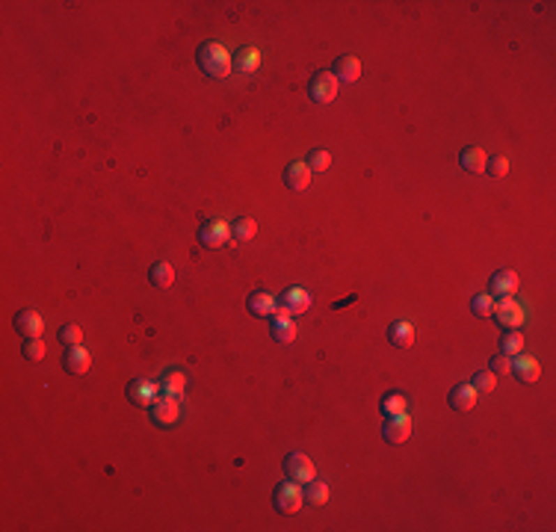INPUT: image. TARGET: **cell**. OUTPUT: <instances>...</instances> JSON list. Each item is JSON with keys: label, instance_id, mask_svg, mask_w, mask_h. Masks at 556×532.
<instances>
[{"label": "cell", "instance_id": "1", "mask_svg": "<svg viewBox=\"0 0 556 532\" xmlns=\"http://www.w3.org/2000/svg\"><path fill=\"white\" fill-rule=\"evenodd\" d=\"M199 68L207 77H225L231 71V56L219 42H204L199 47Z\"/></svg>", "mask_w": 556, "mask_h": 532}, {"label": "cell", "instance_id": "2", "mask_svg": "<svg viewBox=\"0 0 556 532\" xmlns=\"http://www.w3.org/2000/svg\"><path fill=\"white\" fill-rule=\"evenodd\" d=\"M308 95H311L314 104H331L338 95V77L331 71H317L308 80Z\"/></svg>", "mask_w": 556, "mask_h": 532}, {"label": "cell", "instance_id": "3", "mask_svg": "<svg viewBox=\"0 0 556 532\" xmlns=\"http://www.w3.org/2000/svg\"><path fill=\"white\" fill-rule=\"evenodd\" d=\"M278 311L276 314H284V317H299L305 314L308 307H311V293L305 287H287L281 296H278Z\"/></svg>", "mask_w": 556, "mask_h": 532}, {"label": "cell", "instance_id": "4", "mask_svg": "<svg viewBox=\"0 0 556 532\" xmlns=\"http://www.w3.org/2000/svg\"><path fill=\"white\" fill-rule=\"evenodd\" d=\"M284 476H287L290 482H296V485H305V482L314 479V464L308 455L302 453H290L287 459H284Z\"/></svg>", "mask_w": 556, "mask_h": 532}, {"label": "cell", "instance_id": "5", "mask_svg": "<svg viewBox=\"0 0 556 532\" xmlns=\"http://www.w3.org/2000/svg\"><path fill=\"white\" fill-rule=\"evenodd\" d=\"M503 328H521L527 323V314L524 307L518 305L515 299H503L500 305H494V314H491Z\"/></svg>", "mask_w": 556, "mask_h": 532}, {"label": "cell", "instance_id": "6", "mask_svg": "<svg viewBox=\"0 0 556 532\" xmlns=\"http://www.w3.org/2000/svg\"><path fill=\"white\" fill-rule=\"evenodd\" d=\"M276 509L284 512V515H293L302 509V491L296 488V482H281L276 488Z\"/></svg>", "mask_w": 556, "mask_h": 532}, {"label": "cell", "instance_id": "7", "mask_svg": "<svg viewBox=\"0 0 556 532\" xmlns=\"http://www.w3.org/2000/svg\"><path fill=\"white\" fill-rule=\"evenodd\" d=\"M151 408V420L157 426H169V423H175L178 420V414H181V408H178V397H160L157 393V400L148 405Z\"/></svg>", "mask_w": 556, "mask_h": 532}, {"label": "cell", "instance_id": "8", "mask_svg": "<svg viewBox=\"0 0 556 532\" xmlns=\"http://www.w3.org/2000/svg\"><path fill=\"white\" fill-rule=\"evenodd\" d=\"M521 287V281H518V275L512 269H497L491 275V281H488V296H503V299H512L515 296V290Z\"/></svg>", "mask_w": 556, "mask_h": 532}, {"label": "cell", "instance_id": "9", "mask_svg": "<svg viewBox=\"0 0 556 532\" xmlns=\"http://www.w3.org/2000/svg\"><path fill=\"white\" fill-rule=\"evenodd\" d=\"M231 231L225 222H207V225L199 228V243L204 245V249H222V245L228 243Z\"/></svg>", "mask_w": 556, "mask_h": 532}, {"label": "cell", "instance_id": "10", "mask_svg": "<svg viewBox=\"0 0 556 532\" xmlns=\"http://www.w3.org/2000/svg\"><path fill=\"white\" fill-rule=\"evenodd\" d=\"M409 435H412V420H409V414L388 417L385 429H382V438H385L388 443H403V441H409Z\"/></svg>", "mask_w": 556, "mask_h": 532}, {"label": "cell", "instance_id": "11", "mask_svg": "<svg viewBox=\"0 0 556 532\" xmlns=\"http://www.w3.org/2000/svg\"><path fill=\"white\" fill-rule=\"evenodd\" d=\"M509 373H515L518 381H524V385H529V381H536L541 376V364L536 361V358L529 355H515L512 358V370Z\"/></svg>", "mask_w": 556, "mask_h": 532}, {"label": "cell", "instance_id": "12", "mask_svg": "<svg viewBox=\"0 0 556 532\" xmlns=\"http://www.w3.org/2000/svg\"><path fill=\"white\" fill-rule=\"evenodd\" d=\"M63 367H66V373L83 376L86 370L92 367V358H89V352H86L83 346H68L66 355H63Z\"/></svg>", "mask_w": 556, "mask_h": 532}, {"label": "cell", "instance_id": "13", "mask_svg": "<svg viewBox=\"0 0 556 532\" xmlns=\"http://www.w3.org/2000/svg\"><path fill=\"white\" fill-rule=\"evenodd\" d=\"M284 183H287V190H293V192H302L311 187V169H308V163H290L284 169Z\"/></svg>", "mask_w": 556, "mask_h": 532}, {"label": "cell", "instance_id": "14", "mask_svg": "<svg viewBox=\"0 0 556 532\" xmlns=\"http://www.w3.org/2000/svg\"><path fill=\"white\" fill-rule=\"evenodd\" d=\"M128 400L137 405H151L157 400V385L154 381H145V379H133L128 385Z\"/></svg>", "mask_w": 556, "mask_h": 532}, {"label": "cell", "instance_id": "15", "mask_svg": "<svg viewBox=\"0 0 556 532\" xmlns=\"http://www.w3.org/2000/svg\"><path fill=\"white\" fill-rule=\"evenodd\" d=\"M257 66H261V51H257V47H240V51L231 56V68L240 74H252V71H257Z\"/></svg>", "mask_w": 556, "mask_h": 532}, {"label": "cell", "instance_id": "16", "mask_svg": "<svg viewBox=\"0 0 556 532\" xmlns=\"http://www.w3.org/2000/svg\"><path fill=\"white\" fill-rule=\"evenodd\" d=\"M447 402H450V408H456V411H471V408L476 405V390H474V385H456L453 390H450V397H447Z\"/></svg>", "mask_w": 556, "mask_h": 532}, {"label": "cell", "instance_id": "17", "mask_svg": "<svg viewBox=\"0 0 556 532\" xmlns=\"http://www.w3.org/2000/svg\"><path fill=\"white\" fill-rule=\"evenodd\" d=\"M42 328H45V323L36 311H21L15 317V331L21 334V337H39Z\"/></svg>", "mask_w": 556, "mask_h": 532}, {"label": "cell", "instance_id": "18", "mask_svg": "<svg viewBox=\"0 0 556 532\" xmlns=\"http://www.w3.org/2000/svg\"><path fill=\"white\" fill-rule=\"evenodd\" d=\"M459 163H462V169L465 172H471V175H479V172H486V163H488V157H486V151L483 148H465V151L459 154Z\"/></svg>", "mask_w": 556, "mask_h": 532}, {"label": "cell", "instance_id": "19", "mask_svg": "<svg viewBox=\"0 0 556 532\" xmlns=\"http://www.w3.org/2000/svg\"><path fill=\"white\" fill-rule=\"evenodd\" d=\"M183 388H187V379H183V373H178V370H169V373L160 379L157 393H160V397H181Z\"/></svg>", "mask_w": 556, "mask_h": 532}, {"label": "cell", "instance_id": "20", "mask_svg": "<svg viewBox=\"0 0 556 532\" xmlns=\"http://www.w3.org/2000/svg\"><path fill=\"white\" fill-rule=\"evenodd\" d=\"M388 340L397 346V349H409V346L414 343V328H412V323H405V319H397V323L388 328Z\"/></svg>", "mask_w": 556, "mask_h": 532}, {"label": "cell", "instance_id": "21", "mask_svg": "<svg viewBox=\"0 0 556 532\" xmlns=\"http://www.w3.org/2000/svg\"><path fill=\"white\" fill-rule=\"evenodd\" d=\"M249 311H252L255 317L273 319L276 311H278V305H276V299H273L269 293H252V296H249Z\"/></svg>", "mask_w": 556, "mask_h": 532}, {"label": "cell", "instance_id": "22", "mask_svg": "<svg viewBox=\"0 0 556 532\" xmlns=\"http://www.w3.org/2000/svg\"><path fill=\"white\" fill-rule=\"evenodd\" d=\"M148 281H151L157 290H169L172 281H175V269H172V264H166V261H157L151 266V272H148Z\"/></svg>", "mask_w": 556, "mask_h": 532}, {"label": "cell", "instance_id": "23", "mask_svg": "<svg viewBox=\"0 0 556 532\" xmlns=\"http://www.w3.org/2000/svg\"><path fill=\"white\" fill-rule=\"evenodd\" d=\"M335 74L338 80H347V83H355L358 77H361V63H358L355 56H340L338 63H335Z\"/></svg>", "mask_w": 556, "mask_h": 532}, {"label": "cell", "instance_id": "24", "mask_svg": "<svg viewBox=\"0 0 556 532\" xmlns=\"http://www.w3.org/2000/svg\"><path fill=\"white\" fill-rule=\"evenodd\" d=\"M269 331H273V337H276L278 343H290V340L296 337V323H293L290 317L276 314V317H273V328H269Z\"/></svg>", "mask_w": 556, "mask_h": 532}, {"label": "cell", "instance_id": "25", "mask_svg": "<svg viewBox=\"0 0 556 532\" xmlns=\"http://www.w3.org/2000/svg\"><path fill=\"white\" fill-rule=\"evenodd\" d=\"M521 352H524V334L518 331V328H509L500 337V355L515 358V355H521Z\"/></svg>", "mask_w": 556, "mask_h": 532}, {"label": "cell", "instance_id": "26", "mask_svg": "<svg viewBox=\"0 0 556 532\" xmlns=\"http://www.w3.org/2000/svg\"><path fill=\"white\" fill-rule=\"evenodd\" d=\"M231 237L237 240V243H246V240H252L255 234H257V225H255V219H249V216H240V219H234L231 222Z\"/></svg>", "mask_w": 556, "mask_h": 532}, {"label": "cell", "instance_id": "27", "mask_svg": "<svg viewBox=\"0 0 556 532\" xmlns=\"http://www.w3.org/2000/svg\"><path fill=\"white\" fill-rule=\"evenodd\" d=\"M302 497H305V503H311V506H323L329 500V485H326V482H320V479L305 482Z\"/></svg>", "mask_w": 556, "mask_h": 532}, {"label": "cell", "instance_id": "28", "mask_svg": "<svg viewBox=\"0 0 556 532\" xmlns=\"http://www.w3.org/2000/svg\"><path fill=\"white\" fill-rule=\"evenodd\" d=\"M382 411H385L388 417H397V414H405V408H409V402H405V397L403 393H397V390H391V393H385L382 397Z\"/></svg>", "mask_w": 556, "mask_h": 532}, {"label": "cell", "instance_id": "29", "mask_svg": "<svg viewBox=\"0 0 556 532\" xmlns=\"http://www.w3.org/2000/svg\"><path fill=\"white\" fill-rule=\"evenodd\" d=\"M494 296H488V293H476L474 299H471V311H474V317H479V319H488L491 314H494Z\"/></svg>", "mask_w": 556, "mask_h": 532}, {"label": "cell", "instance_id": "30", "mask_svg": "<svg viewBox=\"0 0 556 532\" xmlns=\"http://www.w3.org/2000/svg\"><path fill=\"white\" fill-rule=\"evenodd\" d=\"M471 385H474L476 393H491L494 388H497V376H494L491 370H483V373H476L471 379Z\"/></svg>", "mask_w": 556, "mask_h": 532}, {"label": "cell", "instance_id": "31", "mask_svg": "<svg viewBox=\"0 0 556 532\" xmlns=\"http://www.w3.org/2000/svg\"><path fill=\"white\" fill-rule=\"evenodd\" d=\"M331 166V154L323 151V148H314L311 154H308V169L311 172H326Z\"/></svg>", "mask_w": 556, "mask_h": 532}, {"label": "cell", "instance_id": "32", "mask_svg": "<svg viewBox=\"0 0 556 532\" xmlns=\"http://www.w3.org/2000/svg\"><path fill=\"white\" fill-rule=\"evenodd\" d=\"M45 343H42V337H27L24 340V358H27V361H42L45 358Z\"/></svg>", "mask_w": 556, "mask_h": 532}, {"label": "cell", "instance_id": "33", "mask_svg": "<svg viewBox=\"0 0 556 532\" xmlns=\"http://www.w3.org/2000/svg\"><path fill=\"white\" fill-rule=\"evenodd\" d=\"M57 337H59V343H63V346H80L83 331H80V326H63Z\"/></svg>", "mask_w": 556, "mask_h": 532}, {"label": "cell", "instance_id": "34", "mask_svg": "<svg viewBox=\"0 0 556 532\" xmlns=\"http://www.w3.org/2000/svg\"><path fill=\"white\" fill-rule=\"evenodd\" d=\"M486 169H491L488 175H494V178H503L506 172H509V160H506V157H491L488 163H486Z\"/></svg>", "mask_w": 556, "mask_h": 532}, {"label": "cell", "instance_id": "35", "mask_svg": "<svg viewBox=\"0 0 556 532\" xmlns=\"http://www.w3.org/2000/svg\"><path fill=\"white\" fill-rule=\"evenodd\" d=\"M491 373L494 376H506L512 370V358H506V355H497V358H491Z\"/></svg>", "mask_w": 556, "mask_h": 532}]
</instances>
